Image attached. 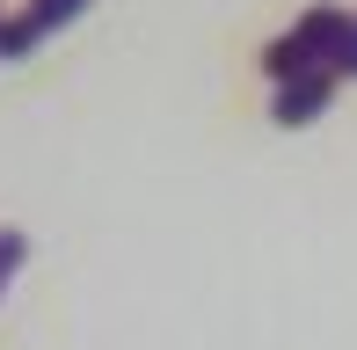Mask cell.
Instances as JSON below:
<instances>
[{
	"label": "cell",
	"mask_w": 357,
	"mask_h": 350,
	"mask_svg": "<svg viewBox=\"0 0 357 350\" xmlns=\"http://www.w3.org/2000/svg\"><path fill=\"white\" fill-rule=\"evenodd\" d=\"M335 73H343V81H357V15H350V37H343V59H335Z\"/></svg>",
	"instance_id": "5b68a950"
},
{
	"label": "cell",
	"mask_w": 357,
	"mask_h": 350,
	"mask_svg": "<svg viewBox=\"0 0 357 350\" xmlns=\"http://www.w3.org/2000/svg\"><path fill=\"white\" fill-rule=\"evenodd\" d=\"M73 15H88V0H29L22 15H0V59H22L37 52L52 29H66Z\"/></svg>",
	"instance_id": "7a4b0ae2"
},
{
	"label": "cell",
	"mask_w": 357,
	"mask_h": 350,
	"mask_svg": "<svg viewBox=\"0 0 357 350\" xmlns=\"http://www.w3.org/2000/svg\"><path fill=\"white\" fill-rule=\"evenodd\" d=\"M335 88H343V73H291V81H278V109L270 117L278 124H314L335 102Z\"/></svg>",
	"instance_id": "3957f363"
},
{
	"label": "cell",
	"mask_w": 357,
	"mask_h": 350,
	"mask_svg": "<svg viewBox=\"0 0 357 350\" xmlns=\"http://www.w3.org/2000/svg\"><path fill=\"white\" fill-rule=\"evenodd\" d=\"M22 256H29V241H22L15 227H0V284H8L15 270H22Z\"/></svg>",
	"instance_id": "277c9868"
},
{
	"label": "cell",
	"mask_w": 357,
	"mask_h": 350,
	"mask_svg": "<svg viewBox=\"0 0 357 350\" xmlns=\"http://www.w3.org/2000/svg\"><path fill=\"white\" fill-rule=\"evenodd\" d=\"M343 37H350V15H343V8H306L299 22H291L284 37L263 52L270 81H291V73H335Z\"/></svg>",
	"instance_id": "6da1fadb"
}]
</instances>
